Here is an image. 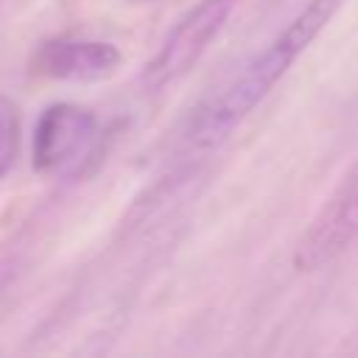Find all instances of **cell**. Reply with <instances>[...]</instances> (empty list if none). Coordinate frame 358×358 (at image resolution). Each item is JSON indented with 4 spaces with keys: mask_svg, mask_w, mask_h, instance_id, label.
I'll return each mask as SVG.
<instances>
[{
    "mask_svg": "<svg viewBox=\"0 0 358 358\" xmlns=\"http://www.w3.org/2000/svg\"><path fill=\"white\" fill-rule=\"evenodd\" d=\"M341 0H308L282 31L274 34L224 87H218L190 117L187 143L196 151L218 148L274 90V84L291 70V64L308 50V45L330 22Z\"/></svg>",
    "mask_w": 358,
    "mask_h": 358,
    "instance_id": "obj_1",
    "label": "cell"
},
{
    "mask_svg": "<svg viewBox=\"0 0 358 358\" xmlns=\"http://www.w3.org/2000/svg\"><path fill=\"white\" fill-rule=\"evenodd\" d=\"M103 129L90 106L56 101L42 109L31 134V165L36 173L76 179L101 157Z\"/></svg>",
    "mask_w": 358,
    "mask_h": 358,
    "instance_id": "obj_2",
    "label": "cell"
},
{
    "mask_svg": "<svg viewBox=\"0 0 358 358\" xmlns=\"http://www.w3.org/2000/svg\"><path fill=\"white\" fill-rule=\"evenodd\" d=\"M238 0H199L190 11H185L168 31L162 45L154 50V56L145 62L140 76L143 87L162 90L171 81L182 78L221 34Z\"/></svg>",
    "mask_w": 358,
    "mask_h": 358,
    "instance_id": "obj_3",
    "label": "cell"
},
{
    "mask_svg": "<svg viewBox=\"0 0 358 358\" xmlns=\"http://www.w3.org/2000/svg\"><path fill=\"white\" fill-rule=\"evenodd\" d=\"M358 241V157L296 241L294 268L319 271Z\"/></svg>",
    "mask_w": 358,
    "mask_h": 358,
    "instance_id": "obj_4",
    "label": "cell"
},
{
    "mask_svg": "<svg viewBox=\"0 0 358 358\" xmlns=\"http://www.w3.org/2000/svg\"><path fill=\"white\" fill-rule=\"evenodd\" d=\"M123 67V53L106 39L53 36L36 45L31 53V73L50 81H106Z\"/></svg>",
    "mask_w": 358,
    "mask_h": 358,
    "instance_id": "obj_5",
    "label": "cell"
},
{
    "mask_svg": "<svg viewBox=\"0 0 358 358\" xmlns=\"http://www.w3.org/2000/svg\"><path fill=\"white\" fill-rule=\"evenodd\" d=\"M20 145H22L20 106L6 92H0V182L14 171L20 159Z\"/></svg>",
    "mask_w": 358,
    "mask_h": 358,
    "instance_id": "obj_6",
    "label": "cell"
},
{
    "mask_svg": "<svg viewBox=\"0 0 358 358\" xmlns=\"http://www.w3.org/2000/svg\"><path fill=\"white\" fill-rule=\"evenodd\" d=\"M131 3H151V0H131Z\"/></svg>",
    "mask_w": 358,
    "mask_h": 358,
    "instance_id": "obj_7",
    "label": "cell"
}]
</instances>
